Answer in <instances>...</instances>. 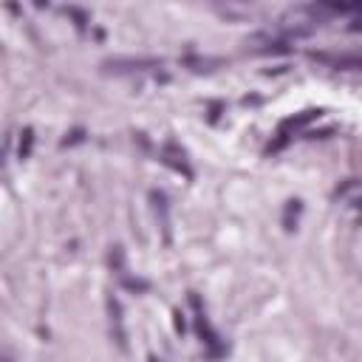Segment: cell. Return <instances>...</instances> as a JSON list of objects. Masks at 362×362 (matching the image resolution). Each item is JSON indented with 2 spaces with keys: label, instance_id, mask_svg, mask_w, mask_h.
<instances>
[{
  "label": "cell",
  "instance_id": "7a4b0ae2",
  "mask_svg": "<svg viewBox=\"0 0 362 362\" xmlns=\"http://www.w3.org/2000/svg\"><path fill=\"white\" fill-rule=\"evenodd\" d=\"M320 59H322V62H331V65H337V68L362 71V57H348V54H342V57H331V54H320Z\"/></svg>",
  "mask_w": 362,
  "mask_h": 362
},
{
  "label": "cell",
  "instance_id": "3957f363",
  "mask_svg": "<svg viewBox=\"0 0 362 362\" xmlns=\"http://www.w3.org/2000/svg\"><path fill=\"white\" fill-rule=\"evenodd\" d=\"M3 362H14V359H11V356H3Z\"/></svg>",
  "mask_w": 362,
  "mask_h": 362
},
{
  "label": "cell",
  "instance_id": "6da1fadb",
  "mask_svg": "<svg viewBox=\"0 0 362 362\" xmlns=\"http://www.w3.org/2000/svg\"><path fill=\"white\" fill-rule=\"evenodd\" d=\"M164 62L156 57H113L102 62V71L107 74H139V71H153L161 68Z\"/></svg>",
  "mask_w": 362,
  "mask_h": 362
}]
</instances>
